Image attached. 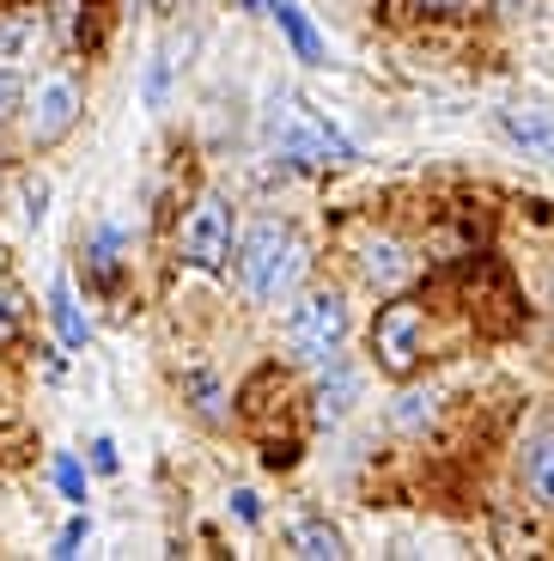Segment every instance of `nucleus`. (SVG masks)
<instances>
[{
    "label": "nucleus",
    "mask_w": 554,
    "mask_h": 561,
    "mask_svg": "<svg viewBox=\"0 0 554 561\" xmlns=\"http://www.w3.org/2000/svg\"><path fill=\"white\" fill-rule=\"evenodd\" d=\"M80 537H85V519H73L68 531H61V543H56V556H73L80 549Z\"/></svg>",
    "instance_id": "22"
},
{
    "label": "nucleus",
    "mask_w": 554,
    "mask_h": 561,
    "mask_svg": "<svg viewBox=\"0 0 554 561\" xmlns=\"http://www.w3.org/2000/svg\"><path fill=\"white\" fill-rule=\"evenodd\" d=\"M43 49V13H0V68H19Z\"/></svg>",
    "instance_id": "11"
},
{
    "label": "nucleus",
    "mask_w": 554,
    "mask_h": 561,
    "mask_svg": "<svg viewBox=\"0 0 554 561\" xmlns=\"http://www.w3.org/2000/svg\"><path fill=\"white\" fill-rule=\"evenodd\" d=\"M323 379H318V391H311V403H318V415L323 421H342L347 409L360 403V366H347L342 354H335L330 366H318Z\"/></svg>",
    "instance_id": "8"
},
{
    "label": "nucleus",
    "mask_w": 554,
    "mask_h": 561,
    "mask_svg": "<svg viewBox=\"0 0 554 561\" xmlns=\"http://www.w3.org/2000/svg\"><path fill=\"white\" fill-rule=\"evenodd\" d=\"M31 104V147H61L85 116V85L73 73H49L37 80V92H25Z\"/></svg>",
    "instance_id": "5"
},
{
    "label": "nucleus",
    "mask_w": 554,
    "mask_h": 561,
    "mask_svg": "<svg viewBox=\"0 0 554 561\" xmlns=\"http://www.w3.org/2000/svg\"><path fill=\"white\" fill-rule=\"evenodd\" d=\"M123 226L116 220H97L92 232H85V275L92 280H111L116 268H123Z\"/></svg>",
    "instance_id": "12"
},
{
    "label": "nucleus",
    "mask_w": 554,
    "mask_h": 561,
    "mask_svg": "<svg viewBox=\"0 0 554 561\" xmlns=\"http://www.w3.org/2000/svg\"><path fill=\"white\" fill-rule=\"evenodd\" d=\"M354 263H360V280L372 294H402V287L415 280V256H408L402 239H390V232H366V239L354 244Z\"/></svg>",
    "instance_id": "6"
},
{
    "label": "nucleus",
    "mask_w": 554,
    "mask_h": 561,
    "mask_svg": "<svg viewBox=\"0 0 554 561\" xmlns=\"http://www.w3.org/2000/svg\"><path fill=\"white\" fill-rule=\"evenodd\" d=\"M275 153L292 159V165H330V159H347V147L330 135V128H311V123H287L275 135Z\"/></svg>",
    "instance_id": "7"
},
{
    "label": "nucleus",
    "mask_w": 554,
    "mask_h": 561,
    "mask_svg": "<svg viewBox=\"0 0 554 561\" xmlns=\"http://www.w3.org/2000/svg\"><path fill=\"white\" fill-rule=\"evenodd\" d=\"M420 7H427V13H463L470 0H420Z\"/></svg>",
    "instance_id": "24"
},
{
    "label": "nucleus",
    "mask_w": 554,
    "mask_h": 561,
    "mask_svg": "<svg viewBox=\"0 0 554 561\" xmlns=\"http://www.w3.org/2000/svg\"><path fill=\"white\" fill-rule=\"evenodd\" d=\"M92 458H97V470H116V446H111V439H92Z\"/></svg>",
    "instance_id": "23"
},
{
    "label": "nucleus",
    "mask_w": 554,
    "mask_h": 561,
    "mask_svg": "<svg viewBox=\"0 0 554 561\" xmlns=\"http://www.w3.org/2000/svg\"><path fill=\"white\" fill-rule=\"evenodd\" d=\"M13 330H19V299H13V294H0V342L13 336Z\"/></svg>",
    "instance_id": "21"
},
{
    "label": "nucleus",
    "mask_w": 554,
    "mask_h": 561,
    "mask_svg": "<svg viewBox=\"0 0 554 561\" xmlns=\"http://www.w3.org/2000/svg\"><path fill=\"white\" fill-rule=\"evenodd\" d=\"M372 360L390 379H415V366L427 360V306L420 299L390 294V306L372 323Z\"/></svg>",
    "instance_id": "3"
},
{
    "label": "nucleus",
    "mask_w": 554,
    "mask_h": 561,
    "mask_svg": "<svg viewBox=\"0 0 554 561\" xmlns=\"http://www.w3.org/2000/svg\"><path fill=\"white\" fill-rule=\"evenodd\" d=\"M56 477H61V489H68L73 501H85V482H80V463H73V458H61V463H56Z\"/></svg>",
    "instance_id": "20"
},
{
    "label": "nucleus",
    "mask_w": 554,
    "mask_h": 561,
    "mask_svg": "<svg viewBox=\"0 0 554 561\" xmlns=\"http://www.w3.org/2000/svg\"><path fill=\"white\" fill-rule=\"evenodd\" d=\"M518 477H524V494L542 506V513H554V427L549 434H536L524 451H518Z\"/></svg>",
    "instance_id": "10"
},
{
    "label": "nucleus",
    "mask_w": 554,
    "mask_h": 561,
    "mask_svg": "<svg viewBox=\"0 0 554 561\" xmlns=\"http://www.w3.org/2000/svg\"><path fill=\"white\" fill-rule=\"evenodd\" d=\"M232 256H238V280H244V294L256 299V306H287L311 275V244L299 239L280 214L250 220Z\"/></svg>",
    "instance_id": "1"
},
{
    "label": "nucleus",
    "mask_w": 554,
    "mask_h": 561,
    "mask_svg": "<svg viewBox=\"0 0 554 561\" xmlns=\"http://www.w3.org/2000/svg\"><path fill=\"white\" fill-rule=\"evenodd\" d=\"M268 13H275V25H280V31H287L292 56H299V61H311V68H318V61H323V37H318V31H311V19L299 13V0H268Z\"/></svg>",
    "instance_id": "13"
},
{
    "label": "nucleus",
    "mask_w": 554,
    "mask_h": 561,
    "mask_svg": "<svg viewBox=\"0 0 554 561\" xmlns=\"http://www.w3.org/2000/svg\"><path fill=\"white\" fill-rule=\"evenodd\" d=\"M49 318H56V330H61V342H68V348H80V342H85V318H80V306H73L68 275L49 287Z\"/></svg>",
    "instance_id": "16"
},
{
    "label": "nucleus",
    "mask_w": 554,
    "mask_h": 561,
    "mask_svg": "<svg viewBox=\"0 0 554 561\" xmlns=\"http://www.w3.org/2000/svg\"><path fill=\"white\" fill-rule=\"evenodd\" d=\"M499 135L512 140L524 159H549L554 165V116L549 111H499Z\"/></svg>",
    "instance_id": "9"
},
{
    "label": "nucleus",
    "mask_w": 554,
    "mask_h": 561,
    "mask_svg": "<svg viewBox=\"0 0 554 561\" xmlns=\"http://www.w3.org/2000/svg\"><path fill=\"white\" fill-rule=\"evenodd\" d=\"M177 256L189 268H226L232 256V202L226 196H195L177 220Z\"/></svg>",
    "instance_id": "4"
},
{
    "label": "nucleus",
    "mask_w": 554,
    "mask_h": 561,
    "mask_svg": "<svg viewBox=\"0 0 554 561\" xmlns=\"http://www.w3.org/2000/svg\"><path fill=\"white\" fill-rule=\"evenodd\" d=\"M165 92H171V61L153 56V68H147V104H153V111H165Z\"/></svg>",
    "instance_id": "19"
},
{
    "label": "nucleus",
    "mask_w": 554,
    "mask_h": 561,
    "mask_svg": "<svg viewBox=\"0 0 554 561\" xmlns=\"http://www.w3.org/2000/svg\"><path fill=\"white\" fill-rule=\"evenodd\" d=\"M19 111H25V80L19 68H0V123H13Z\"/></svg>",
    "instance_id": "18"
},
{
    "label": "nucleus",
    "mask_w": 554,
    "mask_h": 561,
    "mask_svg": "<svg viewBox=\"0 0 554 561\" xmlns=\"http://www.w3.org/2000/svg\"><path fill=\"white\" fill-rule=\"evenodd\" d=\"M432 415H439V397L420 391V385L396 391V403H390V421H396L402 434H420V427H432Z\"/></svg>",
    "instance_id": "15"
},
{
    "label": "nucleus",
    "mask_w": 554,
    "mask_h": 561,
    "mask_svg": "<svg viewBox=\"0 0 554 561\" xmlns=\"http://www.w3.org/2000/svg\"><path fill=\"white\" fill-rule=\"evenodd\" d=\"M287 543H292V556H311V561H342L347 556L342 531H335L330 519H299L287 531Z\"/></svg>",
    "instance_id": "14"
},
{
    "label": "nucleus",
    "mask_w": 554,
    "mask_h": 561,
    "mask_svg": "<svg viewBox=\"0 0 554 561\" xmlns=\"http://www.w3.org/2000/svg\"><path fill=\"white\" fill-rule=\"evenodd\" d=\"M347 330H354V318H347V299L335 294V287L292 294L287 323H280V336H287V348H292L299 366H330L335 354H342Z\"/></svg>",
    "instance_id": "2"
},
{
    "label": "nucleus",
    "mask_w": 554,
    "mask_h": 561,
    "mask_svg": "<svg viewBox=\"0 0 554 561\" xmlns=\"http://www.w3.org/2000/svg\"><path fill=\"white\" fill-rule=\"evenodd\" d=\"M183 397H189V409L201 421H226V391L213 373H183Z\"/></svg>",
    "instance_id": "17"
}]
</instances>
